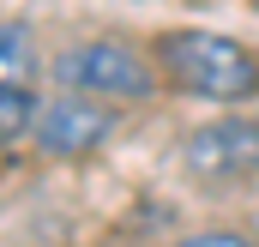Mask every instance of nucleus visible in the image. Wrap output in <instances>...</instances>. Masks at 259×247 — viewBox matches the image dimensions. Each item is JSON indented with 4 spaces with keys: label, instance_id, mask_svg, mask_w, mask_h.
Instances as JSON below:
<instances>
[{
    "label": "nucleus",
    "instance_id": "f257e3e1",
    "mask_svg": "<svg viewBox=\"0 0 259 247\" xmlns=\"http://www.w3.org/2000/svg\"><path fill=\"white\" fill-rule=\"evenodd\" d=\"M157 55L169 66V78L181 91H193L205 103H247L259 97V55L235 36L217 30H169L157 43Z\"/></svg>",
    "mask_w": 259,
    "mask_h": 247
},
{
    "label": "nucleus",
    "instance_id": "0eeeda50",
    "mask_svg": "<svg viewBox=\"0 0 259 247\" xmlns=\"http://www.w3.org/2000/svg\"><path fill=\"white\" fill-rule=\"evenodd\" d=\"M175 247H259L253 235H235V229H199V235H181Z\"/></svg>",
    "mask_w": 259,
    "mask_h": 247
},
{
    "label": "nucleus",
    "instance_id": "20e7f679",
    "mask_svg": "<svg viewBox=\"0 0 259 247\" xmlns=\"http://www.w3.org/2000/svg\"><path fill=\"white\" fill-rule=\"evenodd\" d=\"M115 133V115L97 103V97H55L42 115H36V145L49 157H78V151H97L103 139Z\"/></svg>",
    "mask_w": 259,
    "mask_h": 247
},
{
    "label": "nucleus",
    "instance_id": "7ed1b4c3",
    "mask_svg": "<svg viewBox=\"0 0 259 247\" xmlns=\"http://www.w3.org/2000/svg\"><path fill=\"white\" fill-rule=\"evenodd\" d=\"M187 169L199 181L259 175V121H211L187 139Z\"/></svg>",
    "mask_w": 259,
    "mask_h": 247
},
{
    "label": "nucleus",
    "instance_id": "f03ea898",
    "mask_svg": "<svg viewBox=\"0 0 259 247\" xmlns=\"http://www.w3.org/2000/svg\"><path fill=\"white\" fill-rule=\"evenodd\" d=\"M55 78H61L72 97H151L157 91V72L133 55L127 43H72L61 61H55Z\"/></svg>",
    "mask_w": 259,
    "mask_h": 247
},
{
    "label": "nucleus",
    "instance_id": "39448f33",
    "mask_svg": "<svg viewBox=\"0 0 259 247\" xmlns=\"http://www.w3.org/2000/svg\"><path fill=\"white\" fill-rule=\"evenodd\" d=\"M24 72H30V30L24 24H0V91H18Z\"/></svg>",
    "mask_w": 259,
    "mask_h": 247
},
{
    "label": "nucleus",
    "instance_id": "423d86ee",
    "mask_svg": "<svg viewBox=\"0 0 259 247\" xmlns=\"http://www.w3.org/2000/svg\"><path fill=\"white\" fill-rule=\"evenodd\" d=\"M36 103L24 97V91H0V145H12V139H24L30 127H36Z\"/></svg>",
    "mask_w": 259,
    "mask_h": 247
}]
</instances>
